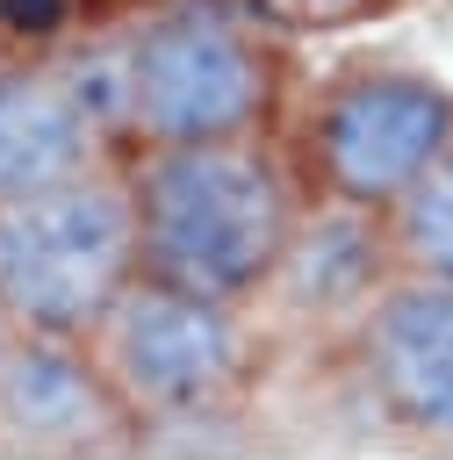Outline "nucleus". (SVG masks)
<instances>
[{
  "mask_svg": "<svg viewBox=\"0 0 453 460\" xmlns=\"http://www.w3.org/2000/svg\"><path fill=\"white\" fill-rule=\"evenodd\" d=\"M302 7H316V14H367V0H302Z\"/></svg>",
  "mask_w": 453,
  "mask_h": 460,
  "instance_id": "11",
  "label": "nucleus"
},
{
  "mask_svg": "<svg viewBox=\"0 0 453 460\" xmlns=\"http://www.w3.org/2000/svg\"><path fill=\"white\" fill-rule=\"evenodd\" d=\"M129 36V151L280 129L288 65L266 22L237 0H158Z\"/></svg>",
  "mask_w": 453,
  "mask_h": 460,
  "instance_id": "2",
  "label": "nucleus"
},
{
  "mask_svg": "<svg viewBox=\"0 0 453 460\" xmlns=\"http://www.w3.org/2000/svg\"><path fill=\"white\" fill-rule=\"evenodd\" d=\"M86 352L108 374V388L122 395V410L137 424V446H144L151 431L244 410V395L259 381V359H266V331L237 302H216V295L137 273L108 302V316L93 323Z\"/></svg>",
  "mask_w": 453,
  "mask_h": 460,
  "instance_id": "3",
  "label": "nucleus"
},
{
  "mask_svg": "<svg viewBox=\"0 0 453 460\" xmlns=\"http://www.w3.org/2000/svg\"><path fill=\"white\" fill-rule=\"evenodd\" d=\"M395 273L403 266H395V244H388V216L309 194L295 230H288L273 280L252 302V316H259V331H288V338H316V345L345 352L352 323L374 309V295Z\"/></svg>",
  "mask_w": 453,
  "mask_h": 460,
  "instance_id": "7",
  "label": "nucleus"
},
{
  "mask_svg": "<svg viewBox=\"0 0 453 460\" xmlns=\"http://www.w3.org/2000/svg\"><path fill=\"white\" fill-rule=\"evenodd\" d=\"M137 453V424L79 338L14 331L0 367V460H108Z\"/></svg>",
  "mask_w": 453,
  "mask_h": 460,
  "instance_id": "8",
  "label": "nucleus"
},
{
  "mask_svg": "<svg viewBox=\"0 0 453 460\" xmlns=\"http://www.w3.org/2000/svg\"><path fill=\"white\" fill-rule=\"evenodd\" d=\"M395 266L417 280H453V144L424 165V180L388 208Z\"/></svg>",
  "mask_w": 453,
  "mask_h": 460,
  "instance_id": "10",
  "label": "nucleus"
},
{
  "mask_svg": "<svg viewBox=\"0 0 453 460\" xmlns=\"http://www.w3.org/2000/svg\"><path fill=\"white\" fill-rule=\"evenodd\" d=\"M122 187L137 216V273L237 309L259 302L309 201L280 129L209 144H137L122 151Z\"/></svg>",
  "mask_w": 453,
  "mask_h": 460,
  "instance_id": "1",
  "label": "nucleus"
},
{
  "mask_svg": "<svg viewBox=\"0 0 453 460\" xmlns=\"http://www.w3.org/2000/svg\"><path fill=\"white\" fill-rule=\"evenodd\" d=\"M7 345H14V323L0 316V367H7Z\"/></svg>",
  "mask_w": 453,
  "mask_h": 460,
  "instance_id": "12",
  "label": "nucleus"
},
{
  "mask_svg": "<svg viewBox=\"0 0 453 460\" xmlns=\"http://www.w3.org/2000/svg\"><path fill=\"white\" fill-rule=\"evenodd\" d=\"M367 410L431 453H453V280L395 273L345 338Z\"/></svg>",
  "mask_w": 453,
  "mask_h": 460,
  "instance_id": "6",
  "label": "nucleus"
},
{
  "mask_svg": "<svg viewBox=\"0 0 453 460\" xmlns=\"http://www.w3.org/2000/svg\"><path fill=\"white\" fill-rule=\"evenodd\" d=\"M122 144L93 122L58 50H0V201L115 165Z\"/></svg>",
  "mask_w": 453,
  "mask_h": 460,
  "instance_id": "9",
  "label": "nucleus"
},
{
  "mask_svg": "<svg viewBox=\"0 0 453 460\" xmlns=\"http://www.w3.org/2000/svg\"><path fill=\"white\" fill-rule=\"evenodd\" d=\"M446 144H453V86L417 65L367 58L331 72L302 101L288 158L302 172V194L388 216Z\"/></svg>",
  "mask_w": 453,
  "mask_h": 460,
  "instance_id": "5",
  "label": "nucleus"
},
{
  "mask_svg": "<svg viewBox=\"0 0 453 460\" xmlns=\"http://www.w3.org/2000/svg\"><path fill=\"white\" fill-rule=\"evenodd\" d=\"M137 280V216L122 158L43 194L0 201V316L29 338H93L108 302Z\"/></svg>",
  "mask_w": 453,
  "mask_h": 460,
  "instance_id": "4",
  "label": "nucleus"
}]
</instances>
